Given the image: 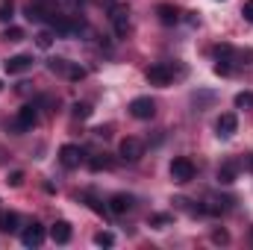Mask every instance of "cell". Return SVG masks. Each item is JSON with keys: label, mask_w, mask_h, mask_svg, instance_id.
I'll list each match as a JSON object with an SVG mask.
<instances>
[{"label": "cell", "mask_w": 253, "mask_h": 250, "mask_svg": "<svg viewBox=\"0 0 253 250\" xmlns=\"http://www.w3.org/2000/svg\"><path fill=\"white\" fill-rule=\"evenodd\" d=\"M59 162H62L68 171H71V168H80V162H83V150H80L77 144H62V147H59Z\"/></svg>", "instance_id": "obj_7"}, {"label": "cell", "mask_w": 253, "mask_h": 250, "mask_svg": "<svg viewBox=\"0 0 253 250\" xmlns=\"http://www.w3.org/2000/svg\"><path fill=\"white\" fill-rule=\"evenodd\" d=\"M233 103H236V109H253V91H239Z\"/></svg>", "instance_id": "obj_17"}, {"label": "cell", "mask_w": 253, "mask_h": 250, "mask_svg": "<svg viewBox=\"0 0 253 250\" xmlns=\"http://www.w3.org/2000/svg\"><path fill=\"white\" fill-rule=\"evenodd\" d=\"M251 242H253V227H251Z\"/></svg>", "instance_id": "obj_32"}, {"label": "cell", "mask_w": 253, "mask_h": 250, "mask_svg": "<svg viewBox=\"0 0 253 250\" xmlns=\"http://www.w3.org/2000/svg\"><path fill=\"white\" fill-rule=\"evenodd\" d=\"M44 242V227L39 224V221H33V224H27L24 230H21V245L24 248H39Z\"/></svg>", "instance_id": "obj_6"}, {"label": "cell", "mask_w": 253, "mask_h": 250, "mask_svg": "<svg viewBox=\"0 0 253 250\" xmlns=\"http://www.w3.org/2000/svg\"><path fill=\"white\" fill-rule=\"evenodd\" d=\"M88 165H91V171H103V168H112V162H109L106 156H94V159H88Z\"/></svg>", "instance_id": "obj_22"}, {"label": "cell", "mask_w": 253, "mask_h": 250, "mask_svg": "<svg viewBox=\"0 0 253 250\" xmlns=\"http://www.w3.org/2000/svg\"><path fill=\"white\" fill-rule=\"evenodd\" d=\"M18 224H21V218H18L15 212H3V215H0V233H18V230H21Z\"/></svg>", "instance_id": "obj_14"}, {"label": "cell", "mask_w": 253, "mask_h": 250, "mask_svg": "<svg viewBox=\"0 0 253 250\" xmlns=\"http://www.w3.org/2000/svg\"><path fill=\"white\" fill-rule=\"evenodd\" d=\"M147 83L150 85H159V88H165V85H171V80H174V68L168 62H156V65H150L147 68Z\"/></svg>", "instance_id": "obj_2"}, {"label": "cell", "mask_w": 253, "mask_h": 250, "mask_svg": "<svg viewBox=\"0 0 253 250\" xmlns=\"http://www.w3.org/2000/svg\"><path fill=\"white\" fill-rule=\"evenodd\" d=\"M242 18H245L248 24H253V0H245V6H242Z\"/></svg>", "instance_id": "obj_29"}, {"label": "cell", "mask_w": 253, "mask_h": 250, "mask_svg": "<svg viewBox=\"0 0 253 250\" xmlns=\"http://www.w3.org/2000/svg\"><path fill=\"white\" fill-rule=\"evenodd\" d=\"M112 24H115V33H118L121 39L129 33V18H126V12H115V15H112Z\"/></svg>", "instance_id": "obj_15"}, {"label": "cell", "mask_w": 253, "mask_h": 250, "mask_svg": "<svg viewBox=\"0 0 253 250\" xmlns=\"http://www.w3.org/2000/svg\"><path fill=\"white\" fill-rule=\"evenodd\" d=\"M68 59H59V56H56V59H47V71H50V74H68Z\"/></svg>", "instance_id": "obj_20"}, {"label": "cell", "mask_w": 253, "mask_h": 250, "mask_svg": "<svg viewBox=\"0 0 253 250\" xmlns=\"http://www.w3.org/2000/svg\"><path fill=\"white\" fill-rule=\"evenodd\" d=\"M191 100H194V106H197V109H206L209 103H215V94H212V91H197Z\"/></svg>", "instance_id": "obj_16"}, {"label": "cell", "mask_w": 253, "mask_h": 250, "mask_svg": "<svg viewBox=\"0 0 253 250\" xmlns=\"http://www.w3.org/2000/svg\"><path fill=\"white\" fill-rule=\"evenodd\" d=\"M71 236H74V230H71V224H68V221H56V224L50 227V239H53L56 245H68V242H71Z\"/></svg>", "instance_id": "obj_12"}, {"label": "cell", "mask_w": 253, "mask_h": 250, "mask_svg": "<svg viewBox=\"0 0 253 250\" xmlns=\"http://www.w3.org/2000/svg\"><path fill=\"white\" fill-rule=\"evenodd\" d=\"M156 18H159V24H165V27H174V24H180V12H177L171 3H162V6H156Z\"/></svg>", "instance_id": "obj_11"}, {"label": "cell", "mask_w": 253, "mask_h": 250, "mask_svg": "<svg viewBox=\"0 0 253 250\" xmlns=\"http://www.w3.org/2000/svg\"><path fill=\"white\" fill-rule=\"evenodd\" d=\"M3 39H9V42H21V39H24V30H18V27H6Z\"/></svg>", "instance_id": "obj_25"}, {"label": "cell", "mask_w": 253, "mask_h": 250, "mask_svg": "<svg viewBox=\"0 0 253 250\" xmlns=\"http://www.w3.org/2000/svg\"><path fill=\"white\" fill-rule=\"evenodd\" d=\"M3 68H6V74H24V71H30V68H33V56H27V53L9 56V59L3 62Z\"/></svg>", "instance_id": "obj_9"}, {"label": "cell", "mask_w": 253, "mask_h": 250, "mask_svg": "<svg viewBox=\"0 0 253 250\" xmlns=\"http://www.w3.org/2000/svg\"><path fill=\"white\" fill-rule=\"evenodd\" d=\"M94 135H100V138H109L112 132H109V126H100V129H94Z\"/></svg>", "instance_id": "obj_30"}, {"label": "cell", "mask_w": 253, "mask_h": 250, "mask_svg": "<svg viewBox=\"0 0 253 250\" xmlns=\"http://www.w3.org/2000/svg\"><path fill=\"white\" fill-rule=\"evenodd\" d=\"M212 242L215 245H230V233L227 230H212Z\"/></svg>", "instance_id": "obj_26"}, {"label": "cell", "mask_w": 253, "mask_h": 250, "mask_svg": "<svg viewBox=\"0 0 253 250\" xmlns=\"http://www.w3.org/2000/svg\"><path fill=\"white\" fill-rule=\"evenodd\" d=\"M106 209H109L112 215H126V212L132 209V197H129V194H124V191H121V194H112Z\"/></svg>", "instance_id": "obj_10"}, {"label": "cell", "mask_w": 253, "mask_h": 250, "mask_svg": "<svg viewBox=\"0 0 253 250\" xmlns=\"http://www.w3.org/2000/svg\"><path fill=\"white\" fill-rule=\"evenodd\" d=\"M129 115H132L135 121H150V118L156 115V103H153L150 97H135V100L129 103Z\"/></svg>", "instance_id": "obj_5"}, {"label": "cell", "mask_w": 253, "mask_h": 250, "mask_svg": "<svg viewBox=\"0 0 253 250\" xmlns=\"http://www.w3.org/2000/svg\"><path fill=\"white\" fill-rule=\"evenodd\" d=\"M94 245H97V248H112V245H115V233H109V230L97 233V236H94Z\"/></svg>", "instance_id": "obj_19"}, {"label": "cell", "mask_w": 253, "mask_h": 250, "mask_svg": "<svg viewBox=\"0 0 253 250\" xmlns=\"http://www.w3.org/2000/svg\"><path fill=\"white\" fill-rule=\"evenodd\" d=\"M218 138H233L236 135V129H239V118H236V112H224L221 118H218Z\"/></svg>", "instance_id": "obj_8"}, {"label": "cell", "mask_w": 253, "mask_h": 250, "mask_svg": "<svg viewBox=\"0 0 253 250\" xmlns=\"http://www.w3.org/2000/svg\"><path fill=\"white\" fill-rule=\"evenodd\" d=\"M171 180L174 183H191L194 180V162L186 159V156H177L171 162Z\"/></svg>", "instance_id": "obj_4"}, {"label": "cell", "mask_w": 253, "mask_h": 250, "mask_svg": "<svg viewBox=\"0 0 253 250\" xmlns=\"http://www.w3.org/2000/svg\"><path fill=\"white\" fill-rule=\"evenodd\" d=\"M118 153H121L124 162H138L144 156V141L135 138V135H126L124 141H121V147H118Z\"/></svg>", "instance_id": "obj_3"}, {"label": "cell", "mask_w": 253, "mask_h": 250, "mask_svg": "<svg viewBox=\"0 0 253 250\" xmlns=\"http://www.w3.org/2000/svg\"><path fill=\"white\" fill-rule=\"evenodd\" d=\"M12 12H15V9H12V3H3V6H0V21H3V24H9V21H12Z\"/></svg>", "instance_id": "obj_28"}, {"label": "cell", "mask_w": 253, "mask_h": 250, "mask_svg": "<svg viewBox=\"0 0 253 250\" xmlns=\"http://www.w3.org/2000/svg\"><path fill=\"white\" fill-rule=\"evenodd\" d=\"M236 177H239V165H236V162H224V165L218 168V183H221V186L236 183Z\"/></svg>", "instance_id": "obj_13"}, {"label": "cell", "mask_w": 253, "mask_h": 250, "mask_svg": "<svg viewBox=\"0 0 253 250\" xmlns=\"http://www.w3.org/2000/svg\"><path fill=\"white\" fill-rule=\"evenodd\" d=\"M245 165H248V171H253V153L248 156V162H245Z\"/></svg>", "instance_id": "obj_31"}, {"label": "cell", "mask_w": 253, "mask_h": 250, "mask_svg": "<svg viewBox=\"0 0 253 250\" xmlns=\"http://www.w3.org/2000/svg\"><path fill=\"white\" fill-rule=\"evenodd\" d=\"M36 124H39V106H36V103H27V106L18 109L12 129H15V132H30Z\"/></svg>", "instance_id": "obj_1"}, {"label": "cell", "mask_w": 253, "mask_h": 250, "mask_svg": "<svg viewBox=\"0 0 253 250\" xmlns=\"http://www.w3.org/2000/svg\"><path fill=\"white\" fill-rule=\"evenodd\" d=\"M6 183H9L12 188H21L24 186V171H12V174L6 177Z\"/></svg>", "instance_id": "obj_24"}, {"label": "cell", "mask_w": 253, "mask_h": 250, "mask_svg": "<svg viewBox=\"0 0 253 250\" xmlns=\"http://www.w3.org/2000/svg\"><path fill=\"white\" fill-rule=\"evenodd\" d=\"M36 44H39L42 50H50V44H53V36H50L47 30H42V33L36 36Z\"/></svg>", "instance_id": "obj_21"}, {"label": "cell", "mask_w": 253, "mask_h": 250, "mask_svg": "<svg viewBox=\"0 0 253 250\" xmlns=\"http://www.w3.org/2000/svg\"><path fill=\"white\" fill-rule=\"evenodd\" d=\"M71 115L80 118V121H85V118H91V106H88V103H74V106H71Z\"/></svg>", "instance_id": "obj_18"}, {"label": "cell", "mask_w": 253, "mask_h": 250, "mask_svg": "<svg viewBox=\"0 0 253 250\" xmlns=\"http://www.w3.org/2000/svg\"><path fill=\"white\" fill-rule=\"evenodd\" d=\"M83 77H85V68H83V65H68V80H74V83H77V80H83Z\"/></svg>", "instance_id": "obj_23"}, {"label": "cell", "mask_w": 253, "mask_h": 250, "mask_svg": "<svg viewBox=\"0 0 253 250\" xmlns=\"http://www.w3.org/2000/svg\"><path fill=\"white\" fill-rule=\"evenodd\" d=\"M0 91H3V83H0Z\"/></svg>", "instance_id": "obj_33"}, {"label": "cell", "mask_w": 253, "mask_h": 250, "mask_svg": "<svg viewBox=\"0 0 253 250\" xmlns=\"http://www.w3.org/2000/svg\"><path fill=\"white\" fill-rule=\"evenodd\" d=\"M171 221H174L171 215H153V218H150V227H165V224H171Z\"/></svg>", "instance_id": "obj_27"}]
</instances>
